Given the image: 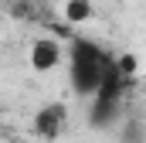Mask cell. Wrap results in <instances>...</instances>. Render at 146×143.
<instances>
[{"mask_svg": "<svg viewBox=\"0 0 146 143\" xmlns=\"http://www.w3.org/2000/svg\"><path fill=\"white\" fill-rule=\"evenodd\" d=\"M112 65H115V58H112L109 51H102L99 44H92V41H75L72 44V89L78 96H95L99 89H102V82L109 78Z\"/></svg>", "mask_w": 146, "mask_h": 143, "instance_id": "6da1fadb", "label": "cell"}, {"mask_svg": "<svg viewBox=\"0 0 146 143\" xmlns=\"http://www.w3.org/2000/svg\"><path fill=\"white\" fill-rule=\"evenodd\" d=\"M88 14H92V3H88V0H68V3H65V17L75 21V24H78V21H88Z\"/></svg>", "mask_w": 146, "mask_h": 143, "instance_id": "5b68a950", "label": "cell"}, {"mask_svg": "<svg viewBox=\"0 0 146 143\" xmlns=\"http://www.w3.org/2000/svg\"><path fill=\"white\" fill-rule=\"evenodd\" d=\"M129 126H133V130L126 133V140L129 143H143V126H139V123H129Z\"/></svg>", "mask_w": 146, "mask_h": 143, "instance_id": "8992f818", "label": "cell"}, {"mask_svg": "<svg viewBox=\"0 0 146 143\" xmlns=\"http://www.w3.org/2000/svg\"><path fill=\"white\" fill-rule=\"evenodd\" d=\"M122 85H126V72L119 68V61L112 65L109 78L102 82V89L95 92V106H92V123L95 126H106L112 116L119 112V102H122Z\"/></svg>", "mask_w": 146, "mask_h": 143, "instance_id": "7a4b0ae2", "label": "cell"}, {"mask_svg": "<svg viewBox=\"0 0 146 143\" xmlns=\"http://www.w3.org/2000/svg\"><path fill=\"white\" fill-rule=\"evenodd\" d=\"M65 116H68L65 102H48V106H41L37 116H34V133L44 136V140H54V136L65 130Z\"/></svg>", "mask_w": 146, "mask_h": 143, "instance_id": "3957f363", "label": "cell"}, {"mask_svg": "<svg viewBox=\"0 0 146 143\" xmlns=\"http://www.w3.org/2000/svg\"><path fill=\"white\" fill-rule=\"evenodd\" d=\"M61 61V44L51 41V37H41L31 44V68L34 72H51Z\"/></svg>", "mask_w": 146, "mask_h": 143, "instance_id": "277c9868", "label": "cell"}]
</instances>
